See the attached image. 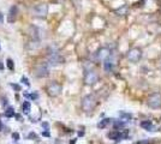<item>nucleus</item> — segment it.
I'll return each mask as SVG.
<instances>
[{
  "label": "nucleus",
  "instance_id": "obj_8",
  "mask_svg": "<svg viewBox=\"0 0 161 144\" xmlns=\"http://www.w3.org/2000/svg\"><path fill=\"white\" fill-rule=\"evenodd\" d=\"M33 12L35 16H39V17H45L47 15V6L46 5H37L33 9Z\"/></svg>",
  "mask_w": 161,
  "mask_h": 144
},
{
  "label": "nucleus",
  "instance_id": "obj_5",
  "mask_svg": "<svg viewBox=\"0 0 161 144\" xmlns=\"http://www.w3.org/2000/svg\"><path fill=\"white\" fill-rule=\"evenodd\" d=\"M98 80H99V76H98V73H96V72H94V71H87L85 72V76H84L85 84L93 85V84H95Z\"/></svg>",
  "mask_w": 161,
  "mask_h": 144
},
{
  "label": "nucleus",
  "instance_id": "obj_19",
  "mask_svg": "<svg viewBox=\"0 0 161 144\" xmlns=\"http://www.w3.org/2000/svg\"><path fill=\"white\" fill-rule=\"evenodd\" d=\"M113 125H114V129H118V127L121 129V127L125 125V123H124V121H114Z\"/></svg>",
  "mask_w": 161,
  "mask_h": 144
},
{
  "label": "nucleus",
  "instance_id": "obj_7",
  "mask_svg": "<svg viewBox=\"0 0 161 144\" xmlns=\"http://www.w3.org/2000/svg\"><path fill=\"white\" fill-rule=\"evenodd\" d=\"M48 73H49V69H48L47 64H45V63L37 65L36 69H35V75L37 77H47Z\"/></svg>",
  "mask_w": 161,
  "mask_h": 144
},
{
  "label": "nucleus",
  "instance_id": "obj_21",
  "mask_svg": "<svg viewBox=\"0 0 161 144\" xmlns=\"http://www.w3.org/2000/svg\"><path fill=\"white\" fill-rule=\"evenodd\" d=\"M11 86H12L13 89H16L17 91H19V90H21V86H19V85H17V84H11Z\"/></svg>",
  "mask_w": 161,
  "mask_h": 144
},
{
  "label": "nucleus",
  "instance_id": "obj_11",
  "mask_svg": "<svg viewBox=\"0 0 161 144\" xmlns=\"http://www.w3.org/2000/svg\"><path fill=\"white\" fill-rule=\"evenodd\" d=\"M141 126H142L144 130H147V131H153V129H154V125H153V123H151L150 120L142 121V123H141Z\"/></svg>",
  "mask_w": 161,
  "mask_h": 144
},
{
  "label": "nucleus",
  "instance_id": "obj_3",
  "mask_svg": "<svg viewBox=\"0 0 161 144\" xmlns=\"http://www.w3.org/2000/svg\"><path fill=\"white\" fill-rule=\"evenodd\" d=\"M142 56V50L140 48H131L127 52V59L131 63H138Z\"/></svg>",
  "mask_w": 161,
  "mask_h": 144
},
{
  "label": "nucleus",
  "instance_id": "obj_6",
  "mask_svg": "<svg viewBox=\"0 0 161 144\" xmlns=\"http://www.w3.org/2000/svg\"><path fill=\"white\" fill-rule=\"evenodd\" d=\"M48 60H49V64L57 65L62 61V58L60 56V54L57 50H49L48 52Z\"/></svg>",
  "mask_w": 161,
  "mask_h": 144
},
{
  "label": "nucleus",
  "instance_id": "obj_27",
  "mask_svg": "<svg viewBox=\"0 0 161 144\" xmlns=\"http://www.w3.org/2000/svg\"><path fill=\"white\" fill-rule=\"evenodd\" d=\"M4 69V66H3V64L1 63H0V70H3Z\"/></svg>",
  "mask_w": 161,
  "mask_h": 144
},
{
  "label": "nucleus",
  "instance_id": "obj_2",
  "mask_svg": "<svg viewBox=\"0 0 161 144\" xmlns=\"http://www.w3.org/2000/svg\"><path fill=\"white\" fill-rule=\"evenodd\" d=\"M47 93L49 96H58L60 93H61V85L57 82H51L48 85H47Z\"/></svg>",
  "mask_w": 161,
  "mask_h": 144
},
{
  "label": "nucleus",
  "instance_id": "obj_16",
  "mask_svg": "<svg viewBox=\"0 0 161 144\" xmlns=\"http://www.w3.org/2000/svg\"><path fill=\"white\" fill-rule=\"evenodd\" d=\"M120 118L121 119H131L132 115L129 114V113H125V112H120Z\"/></svg>",
  "mask_w": 161,
  "mask_h": 144
},
{
  "label": "nucleus",
  "instance_id": "obj_25",
  "mask_svg": "<svg viewBox=\"0 0 161 144\" xmlns=\"http://www.w3.org/2000/svg\"><path fill=\"white\" fill-rule=\"evenodd\" d=\"M1 103H3V106H6V105H7V100H6V99H3V100H1Z\"/></svg>",
  "mask_w": 161,
  "mask_h": 144
},
{
  "label": "nucleus",
  "instance_id": "obj_29",
  "mask_svg": "<svg viewBox=\"0 0 161 144\" xmlns=\"http://www.w3.org/2000/svg\"><path fill=\"white\" fill-rule=\"evenodd\" d=\"M0 22H3V18H1V13H0Z\"/></svg>",
  "mask_w": 161,
  "mask_h": 144
},
{
  "label": "nucleus",
  "instance_id": "obj_14",
  "mask_svg": "<svg viewBox=\"0 0 161 144\" xmlns=\"http://www.w3.org/2000/svg\"><path fill=\"white\" fill-rule=\"evenodd\" d=\"M15 114H16V113H15V109H13L12 107H9V108L5 110V117H6V118H12Z\"/></svg>",
  "mask_w": 161,
  "mask_h": 144
},
{
  "label": "nucleus",
  "instance_id": "obj_23",
  "mask_svg": "<svg viewBox=\"0 0 161 144\" xmlns=\"http://www.w3.org/2000/svg\"><path fill=\"white\" fill-rule=\"evenodd\" d=\"M150 143H153L151 140H143V142H138L137 144H150Z\"/></svg>",
  "mask_w": 161,
  "mask_h": 144
},
{
  "label": "nucleus",
  "instance_id": "obj_26",
  "mask_svg": "<svg viewBox=\"0 0 161 144\" xmlns=\"http://www.w3.org/2000/svg\"><path fill=\"white\" fill-rule=\"evenodd\" d=\"M42 125H43V127H45V129H48V124H47V123H43Z\"/></svg>",
  "mask_w": 161,
  "mask_h": 144
},
{
  "label": "nucleus",
  "instance_id": "obj_20",
  "mask_svg": "<svg viewBox=\"0 0 161 144\" xmlns=\"http://www.w3.org/2000/svg\"><path fill=\"white\" fill-rule=\"evenodd\" d=\"M21 80H22V82H23V83H24L26 86H29V85H30V83H29L28 78H25V77H22V79H21Z\"/></svg>",
  "mask_w": 161,
  "mask_h": 144
},
{
  "label": "nucleus",
  "instance_id": "obj_1",
  "mask_svg": "<svg viewBox=\"0 0 161 144\" xmlns=\"http://www.w3.org/2000/svg\"><path fill=\"white\" fill-rule=\"evenodd\" d=\"M96 106V99L93 95H87L85 97H83L82 100V108L84 112L89 113L91 112Z\"/></svg>",
  "mask_w": 161,
  "mask_h": 144
},
{
  "label": "nucleus",
  "instance_id": "obj_24",
  "mask_svg": "<svg viewBox=\"0 0 161 144\" xmlns=\"http://www.w3.org/2000/svg\"><path fill=\"white\" fill-rule=\"evenodd\" d=\"M12 137H13V138H15V139H16V140H18V139H19V134H18V133H17V132H15V133H13V134H12Z\"/></svg>",
  "mask_w": 161,
  "mask_h": 144
},
{
  "label": "nucleus",
  "instance_id": "obj_4",
  "mask_svg": "<svg viewBox=\"0 0 161 144\" xmlns=\"http://www.w3.org/2000/svg\"><path fill=\"white\" fill-rule=\"evenodd\" d=\"M148 105L151 107V108H161V94L159 93H155V94H151L149 97H148Z\"/></svg>",
  "mask_w": 161,
  "mask_h": 144
},
{
  "label": "nucleus",
  "instance_id": "obj_28",
  "mask_svg": "<svg viewBox=\"0 0 161 144\" xmlns=\"http://www.w3.org/2000/svg\"><path fill=\"white\" fill-rule=\"evenodd\" d=\"M1 127H3V125H1V121H0V131H1Z\"/></svg>",
  "mask_w": 161,
  "mask_h": 144
},
{
  "label": "nucleus",
  "instance_id": "obj_13",
  "mask_svg": "<svg viewBox=\"0 0 161 144\" xmlns=\"http://www.w3.org/2000/svg\"><path fill=\"white\" fill-rule=\"evenodd\" d=\"M22 112L24 114H29V112H30V103L28 101L23 102V105H22Z\"/></svg>",
  "mask_w": 161,
  "mask_h": 144
},
{
  "label": "nucleus",
  "instance_id": "obj_10",
  "mask_svg": "<svg viewBox=\"0 0 161 144\" xmlns=\"http://www.w3.org/2000/svg\"><path fill=\"white\" fill-rule=\"evenodd\" d=\"M108 56H110V52H108V49H106V48H102L99 53H98V58L100 60H106V59H108Z\"/></svg>",
  "mask_w": 161,
  "mask_h": 144
},
{
  "label": "nucleus",
  "instance_id": "obj_17",
  "mask_svg": "<svg viewBox=\"0 0 161 144\" xmlns=\"http://www.w3.org/2000/svg\"><path fill=\"white\" fill-rule=\"evenodd\" d=\"M24 96L25 97H29L31 100H37L39 99V95L37 94H24Z\"/></svg>",
  "mask_w": 161,
  "mask_h": 144
},
{
  "label": "nucleus",
  "instance_id": "obj_12",
  "mask_svg": "<svg viewBox=\"0 0 161 144\" xmlns=\"http://www.w3.org/2000/svg\"><path fill=\"white\" fill-rule=\"evenodd\" d=\"M108 137H110L111 139H114V140L121 139V138H120V131H113V132H110V133H108Z\"/></svg>",
  "mask_w": 161,
  "mask_h": 144
},
{
  "label": "nucleus",
  "instance_id": "obj_18",
  "mask_svg": "<svg viewBox=\"0 0 161 144\" xmlns=\"http://www.w3.org/2000/svg\"><path fill=\"white\" fill-rule=\"evenodd\" d=\"M7 67H9V70H11V71H13V69H15V64H13V61L11 60V59H7Z\"/></svg>",
  "mask_w": 161,
  "mask_h": 144
},
{
  "label": "nucleus",
  "instance_id": "obj_15",
  "mask_svg": "<svg viewBox=\"0 0 161 144\" xmlns=\"http://www.w3.org/2000/svg\"><path fill=\"white\" fill-rule=\"evenodd\" d=\"M110 123H111V119H104V120H101V121L98 124V127H99V129H105Z\"/></svg>",
  "mask_w": 161,
  "mask_h": 144
},
{
  "label": "nucleus",
  "instance_id": "obj_9",
  "mask_svg": "<svg viewBox=\"0 0 161 144\" xmlns=\"http://www.w3.org/2000/svg\"><path fill=\"white\" fill-rule=\"evenodd\" d=\"M16 18H17V6L13 5L10 9V12H9V16H7V20H9V23H12V22L16 20Z\"/></svg>",
  "mask_w": 161,
  "mask_h": 144
},
{
  "label": "nucleus",
  "instance_id": "obj_22",
  "mask_svg": "<svg viewBox=\"0 0 161 144\" xmlns=\"http://www.w3.org/2000/svg\"><path fill=\"white\" fill-rule=\"evenodd\" d=\"M36 137H37V136H36L35 133H33V132L29 133V136H28V138H29V139H31V138H36Z\"/></svg>",
  "mask_w": 161,
  "mask_h": 144
}]
</instances>
